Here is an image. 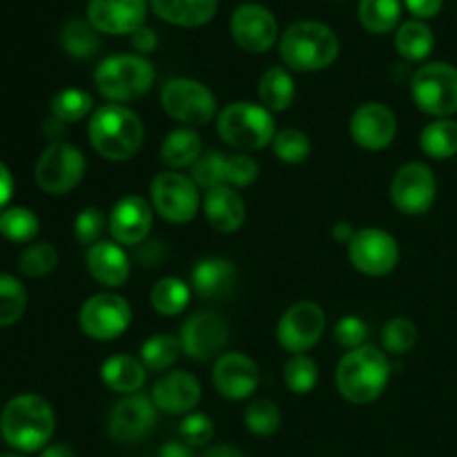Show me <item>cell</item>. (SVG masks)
I'll list each match as a JSON object with an SVG mask.
<instances>
[{"label": "cell", "mask_w": 457, "mask_h": 457, "mask_svg": "<svg viewBox=\"0 0 457 457\" xmlns=\"http://www.w3.org/2000/svg\"><path fill=\"white\" fill-rule=\"evenodd\" d=\"M54 427H56V418L49 402L31 393L9 400L0 415L3 440L21 453L45 449L52 440Z\"/></svg>", "instance_id": "6da1fadb"}, {"label": "cell", "mask_w": 457, "mask_h": 457, "mask_svg": "<svg viewBox=\"0 0 457 457\" xmlns=\"http://www.w3.org/2000/svg\"><path fill=\"white\" fill-rule=\"evenodd\" d=\"M87 137L94 150L107 161H128L141 150L145 129L143 120L120 103H107L92 114L87 123Z\"/></svg>", "instance_id": "7a4b0ae2"}, {"label": "cell", "mask_w": 457, "mask_h": 457, "mask_svg": "<svg viewBox=\"0 0 457 457\" xmlns=\"http://www.w3.org/2000/svg\"><path fill=\"white\" fill-rule=\"evenodd\" d=\"M391 379V361L378 346L364 344L339 360L335 384L344 400L364 406L378 400Z\"/></svg>", "instance_id": "3957f363"}, {"label": "cell", "mask_w": 457, "mask_h": 457, "mask_svg": "<svg viewBox=\"0 0 457 457\" xmlns=\"http://www.w3.org/2000/svg\"><path fill=\"white\" fill-rule=\"evenodd\" d=\"M279 56L295 71L326 70L337 61L339 38L324 22H293L279 40Z\"/></svg>", "instance_id": "277c9868"}, {"label": "cell", "mask_w": 457, "mask_h": 457, "mask_svg": "<svg viewBox=\"0 0 457 457\" xmlns=\"http://www.w3.org/2000/svg\"><path fill=\"white\" fill-rule=\"evenodd\" d=\"M98 92L110 103H129L145 96L154 85V67L141 54H114L94 71Z\"/></svg>", "instance_id": "5b68a950"}, {"label": "cell", "mask_w": 457, "mask_h": 457, "mask_svg": "<svg viewBox=\"0 0 457 457\" xmlns=\"http://www.w3.org/2000/svg\"><path fill=\"white\" fill-rule=\"evenodd\" d=\"M217 132L230 147L259 152L275 141V119L263 105L237 101L223 107L217 116Z\"/></svg>", "instance_id": "8992f818"}, {"label": "cell", "mask_w": 457, "mask_h": 457, "mask_svg": "<svg viewBox=\"0 0 457 457\" xmlns=\"http://www.w3.org/2000/svg\"><path fill=\"white\" fill-rule=\"evenodd\" d=\"M411 94L420 112L436 119L457 114V67L427 62L411 79Z\"/></svg>", "instance_id": "52a82bcc"}, {"label": "cell", "mask_w": 457, "mask_h": 457, "mask_svg": "<svg viewBox=\"0 0 457 457\" xmlns=\"http://www.w3.org/2000/svg\"><path fill=\"white\" fill-rule=\"evenodd\" d=\"M85 170H87V161L83 152L71 143L58 141L45 147L36 163L34 177L40 190L47 195H65L83 181Z\"/></svg>", "instance_id": "ba28073f"}, {"label": "cell", "mask_w": 457, "mask_h": 457, "mask_svg": "<svg viewBox=\"0 0 457 457\" xmlns=\"http://www.w3.org/2000/svg\"><path fill=\"white\" fill-rule=\"evenodd\" d=\"M132 308L116 293H98L85 299L79 311L80 330L94 342H114L129 328Z\"/></svg>", "instance_id": "9c48e42d"}, {"label": "cell", "mask_w": 457, "mask_h": 457, "mask_svg": "<svg viewBox=\"0 0 457 457\" xmlns=\"http://www.w3.org/2000/svg\"><path fill=\"white\" fill-rule=\"evenodd\" d=\"M150 204L170 223H190L199 212V187L179 172L156 174L150 186Z\"/></svg>", "instance_id": "30bf717a"}, {"label": "cell", "mask_w": 457, "mask_h": 457, "mask_svg": "<svg viewBox=\"0 0 457 457\" xmlns=\"http://www.w3.org/2000/svg\"><path fill=\"white\" fill-rule=\"evenodd\" d=\"M161 105L174 120L205 125L217 114V96L195 79H172L161 92Z\"/></svg>", "instance_id": "8fae6325"}, {"label": "cell", "mask_w": 457, "mask_h": 457, "mask_svg": "<svg viewBox=\"0 0 457 457\" xmlns=\"http://www.w3.org/2000/svg\"><path fill=\"white\" fill-rule=\"evenodd\" d=\"M348 259L361 275L386 277L397 268L400 245L395 237L382 228H361L348 244Z\"/></svg>", "instance_id": "7c38bea8"}, {"label": "cell", "mask_w": 457, "mask_h": 457, "mask_svg": "<svg viewBox=\"0 0 457 457\" xmlns=\"http://www.w3.org/2000/svg\"><path fill=\"white\" fill-rule=\"evenodd\" d=\"M326 312L315 302H297L281 315L277 324V342L293 355H303L321 339Z\"/></svg>", "instance_id": "4fadbf2b"}, {"label": "cell", "mask_w": 457, "mask_h": 457, "mask_svg": "<svg viewBox=\"0 0 457 457\" xmlns=\"http://www.w3.org/2000/svg\"><path fill=\"white\" fill-rule=\"evenodd\" d=\"M436 174L424 163L402 165L391 181V201L402 214H424L436 201Z\"/></svg>", "instance_id": "5bb4252c"}, {"label": "cell", "mask_w": 457, "mask_h": 457, "mask_svg": "<svg viewBox=\"0 0 457 457\" xmlns=\"http://www.w3.org/2000/svg\"><path fill=\"white\" fill-rule=\"evenodd\" d=\"M230 34L241 49L250 54H263L277 43L279 25L270 9L257 3H244L230 18Z\"/></svg>", "instance_id": "9a60e30c"}, {"label": "cell", "mask_w": 457, "mask_h": 457, "mask_svg": "<svg viewBox=\"0 0 457 457\" xmlns=\"http://www.w3.org/2000/svg\"><path fill=\"white\" fill-rule=\"evenodd\" d=\"M179 337H181L183 353L190 360L205 361L210 357H217L226 348L230 328L219 312L201 311L187 317Z\"/></svg>", "instance_id": "2e32d148"}, {"label": "cell", "mask_w": 457, "mask_h": 457, "mask_svg": "<svg viewBox=\"0 0 457 457\" xmlns=\"http://www.w3.org/2000/svg\"><path fill=\"white\" fill-rule=\"evenodd\" d=\"M154 223V208L143 196L128 195L107 214V230L119 245H141Z\"/></svg>", "instance_id": "e0dca14e"}, {"label": "cell", "mask_w": 457, "mask_h": 457, "mask_svg": "<svg viewBox=\"0 0 457 457\" xmlns=\"http://www.w3.org/2000/svg\"><path fill=\"white\" fill-rule=\"evenodd\" d=\"M156 422V406L152 397L147 395H134L123 397L116 402L114 409L110 413V422H107V431L116 442L123 445H132V442L143 440L150 436Z\"/></svg>", "instance_id": "ac0fdd59"}, {"label": "cell", "mask_w": 457, "mask_h": 457, "mask_svg": "<svg viewBox=\"0 0 457 457\" xmlns=\"http://www.w3.org/2000/svg\"><path fill=\"white\" fill-rule=\"evenodd\" d=\"M212 382L219 395L226 400H245L259 388V366L253 357L239 351L223 353L214 361Z\"/></svg>", "instance_id": "d6986e66"}, {"label": "cell", "mask_w": 457, "mask_h": 457, "mask_svg": "<svg viewBox=\"0 0 457 457\" xmlns=\"http://www.w3.org/2000/svg\"><path fill=\"white\" fill-rule=\"evenodd\" d=\"M351 137L360 147L379 152L393 143L397 134V119L384 103H364L351 116Z\"/></svg>", "instance_id": "ffe728a7"}, {"label": "cell", "mask_w": 457, "mask_h": 457, "mask_svg": "<svg viewBox=\"0 0 457 457\" xmlns=\"http://www.w3.org/2000/svg\"><path fill=\"white\" fill-rule=\"evenodd\" d=\"M145 0H89L87 21L96 31L110 36L134 34L145 25Z\"/></svg>", "instance_id": "44dd1931"}, {"label": "cell", "mask_w": 457, "mask_h": 457, "mask_svg": "<svg viewBox=\"0 0 457 457\" xmlns=\"http://www.w3.org/2000/svg\"><path fill=\"white\" fill-rule=\"evenodd\" d=\"M156 411L168 415H186L199 406L201 384L187 370H170L156 379L150 393Z\"/></svg>", "instance_id": "7402d4cb"}, {"label": "cell", "mask_w": 457, "mask_h": 457, "mask_svg": "<svg viewBox=\"0 0 457 457\" xmlns=\"http://www.w3.org/2000/svg\"><path fill=\"white\" fill-rule=\"evenodd\" d=\"M87 272L103 288H119L129 279V259L116 241H98L85 254Z\"/></svg>", "instance_id": "603a6c76"}, {"label": "cell", "mask_w": 457, "mask_h": 457, "mask_svg": "<svg viewBox=\"0 0 457 457\" xmlns=\"http://www.w3.org/2000/svg\"><path fill=\"white\" fill-rule=\"evenodd\" d=\"M204 212L210 226L221 235H232L245 223V204L239 192L230 186H217L205 190Z\"/></svg>", "instance_id": "cb8c5ba5"}, {"label": "cell", "mask_w": 457, "mask_h": 457, "mask_svg": "<svg viewBox=\"0 0 457 457\" xmlns=\"http://www.w3.org/2000/svg\"><path fill=\"white\" fill-rule=\"evenodd\" d=\"M239 275H237L235 263L221 257H208L201 259L195 268H192V290L199 295L201 299H223L232 295Z\"/></svg>", "instance_id": "d4e9b609"}, {"label": "cell", "mask_w": 457, "mask_h": 457, "mask_svg": "<svg viewBox=\"0 0 457 457\" xmlns=\"http://www.w3.org/2000/svg\"><path fill=\"white\" fill-rule=\"evenodd\" d=\"M145 370L147 369L141 360L119 353V355H112L103 361L101 379L110 391L120 393V395H134L145 384Z\"/></svg>", "instance_id": "484cf974"}, {"label": "cell", "mask_w": 457, "mask_h": 457, "mask_svg": "<svg viewBox=\"0 0 457 457\" xmlns=\"http://www.w3.org/2000/svg\"><path fill=\"white\" fill-rule=\"evenodd\" d=\"M161 21L179 27H201L212 21L219 0H150Z\"/></svg>", "instance_id": "4316f807"}, {"label": "cell", "mask_w": 457, "mask_h": 457, "mask_svg": "<svg viewBox=\"0 0 457 457\" xmlns=\"http://www.w3.org/2000/svg\"><path fill=\"white\" fill-rule=\"evenodd\" d=\"M201 137L190 128L172 129L161 143V161L165 168H192L201 159Z\"/></svg>", "instance_id": "83f0119b"}, {"label": "cell", "mask_w": 457, "mask_h": 457, "mask_svg": "<svg viewBox=\"0 0 457 457\" xmlns=\"http://www.w3.org/2000/svg\"><path fill=\"white\" fill-rule=\"evenodd\" d=\"M433 45H436V36L424 21L402 22L395 34L397 54L409 62H420L431 56Z\"/></svg>", "instance_id": "f1b7e54d"}, {"label": "cell", "mask_w": 457, "mask_h": 457, "mask_svg": "<svg viewBox=\"0 0 457 457\" xmlns=\"http://www.w3.org/2000/svg\"><path fill=\"white\" fill-rule=\"evenodd\" d=\"M259 101L268 112H284L295 101V80L284 67H270L259 80Z\"/></svg>", "instance_id": "f546056e"}, {"label": "cell", "mask_w": 457, "mask_h": 457, "mask_svg": "<svg viewBox=\"0 0 457 457\" xmlns=\"http://www.w3.org/2000/svg\"><path fill=\"white\" fill-rule=\"evenodd\" d=\"M192 297V286L177 277H163L150 290V303L159 315L177 317L187 308Z\"/></svg>", "instance_id": "4dcf8cb0"}, {"label": "cell", "mask_w": 457, "mask_h": 457, "mask_svg": "<svg viewBox=\"0 0 457 457\" xmlns=\"http://www.w3.org/2000/svg\"><path fill=\"white\" fill-rule=\"evenodd\" d=\"M420 147L427 156L437 161L457 154V120L436 119L420 134Z\"/></svg>", "instance_id": "1f68e13d"}, {"label": "cell", "mask_w": 457, "mask_h": 457, "mask_svg": "<svg viewBox=\"0 0 457 457\" xmlns=\"http://www.w3.org/2000/svg\"><path fill=\"white\" fill-rule=\"evenodd\" d=\"M61 45L67 56L76 58V61L96 56V52L101 49L96 29L89 25V21H80V18H71L65 22L61 31Z\"/></svg>", "instance_id": "d6a6232c"}, {"label": "cell", "mask_w": 457, "mask_h": 457, "mask_svg": "<svg viewBox=\"0 0 457 457\" xmlns=\"http://www.w3.org/2000/svg\"><path fill=\"white\" fill-rule=\"evenodd\" d=\"M360 22L370 34H388L402 18V0H360Z\"/></svg>", "instance_id": "836d02e7"}, {"label": "cell", "mask_w": 457, "mask_h": 457, "mask_svg": "<svg viewBox=\"0 0 457 457\" xmlns=\"http://www.w3.org/2000/svg\"><path fill=\"white\" fill-rule=\"evenodd\" d=\"M183 353L181 337L170 333L152 335L141 346V361L147 370H170Z\"/></svg>", "instance_id": "e575fe53"}, {"label": "cell", "mask_w": 457, "mask_h": 457, "mask_svg": "<svg viewBox=\"0 0 457 457\" xmlns=\"http://www.w3.org/2000/svg\"><path fill=\"white\" fill-rule=\"evenodd\" d=\"M38 217L29 208L13 205L0 212V235L13 244H27L38 235Z\"/></svg>", "instance_id": "d590c367"}, {"label": "cell", "mask_w": 457, "mask_h": 457, "mask_svg": "<svg viewBox=\"0 0 457 457\" xmlns=\"http://www.w3.org/2000/svg\"><path fill=\"white\" fill-rule=\"evenodd\" d=\"M94 98L89 96L87 92L76 87H67L62 92H58L56 96L49 103V110H52V116H56L62 123H79L85 116L92 112Z\"/></svg>", "instance_id": "8d00e7d4"}, {"label": "cell", "mask_w": 457, "mask_h": 457, "mask_svg": "<svg viewBox=\"0 0 457 457\" xmlns=\"http://www.w3.org/2000/svg\"><path fill=\"white\" fill-rule=\"evenodd\" d=\"M27 311V290L16 277L0 275V328L13 326Z\"/></svg>", "instance_id": "74e56055"}, {"label": "cell", "mask_w": 457, "mask_h": 457, "mask_svg": "<svg viewBox=\"0 0 457 457\" xmlns=\"http://www.w3.org/2000/svg\"><path fill=\"white\" fill-rule=\"evenodd\" d=\"M244 422L245 428H248L253 436L268 437L272 436V433H277V428H279L281 411L275 402L262 397V400L250 402L248 409H245L244 413Z\"/></svg>", "instance_id": "f35d334b"}, {"label": "cell", "mask_w": 457, "mask_h": 457, "mask_svg": "<svg viewBox=\"0 0 457 457\" xmlns=\"http://www.w3.org/2000/svg\"><path fill=\"white\" fill-rule=\"evenodd\" d=\"M272 152L279 161L288 165H299L303 161H308L311 156L312 145L311 138L302 132V129L286 128L281 132L275 134V141H272Z\"/></svg>", "instance_id": "ab89813d"}, {"label": "cell", "mask_w": 457, "mask_h": 457, "mask_svg": "<svg viewBox=\"0 0 457 457\" xmlns=\"http://www.w3.org/2000/svg\"><path fill=\"white\" fill-rule=\"evenodd\" d=\"M284 379L286 386L295 393V395H306L317 386L320 379V369H317L315 360L303 355H293L284 366Z\"/></svg>", "instance_id": "60d3db41"}, {"label": "cell", "mask_w": 457, "mask_h": 457, "mask_svg": "<svg viewBox=\"0 0 457 457\" xmlns=\"http://www.w3.org/2000/svg\"><path fill=\"white\" fill-rule=\"evenodd\" d=\"M418 344V328L406 317H393L382 328V346L391 355H406Z\"/></svg>", "instance_id": "b9f144b4"}, {"label": "cell", "mask_w": 457, "mask_h": 457, "mask_svg": "<svg viewBox=\"0 0 457 457\" xmlns=\"http://www.w3.org/2000/svg\"><path fill=\"white\" fill-rule=\"evenodd\" d=\"M58 266V253L52 244H31L29 248L22 250L21 259H18V268L25 277L38 279V277H47Z\"/></svg>", "instance_id": "7bdbcfd3"}, {"label": "cell", "mask_w": 457, "mask_h": 457, "mask_svg": "<svg viewBox=\"0 0 457 457\" xmlns=\"http://www.w3.org/2000/svg\"><path fill=\"white\" fill-rule=\"evenodd\" d=\"M226 159L228 154L223 152H205L201 159L192 165V181L196 187H217L226 186Z\"/></svg>", "instance_id": "ee69618b"}, {"label": "cell", "mask_w": 457, "mask_h": 457, "mask_svg": "<svg viewBox=\"0 0 457 457\" xmlns=\"http://www.w3.org/2000/svg\"><path fill=\"white\" fill-rule=\"evenodd\" d=\"M105 230H107V217L101 208H96V205L80 210L79 217H76L74 221L76 239H79V244L87 245V248H92L94 244H98Z\"/></svg>", "instance_id": "f6af8a7d"}, {"label": "cell", "mask_w": 457, "mask_h": 457, "mask_svg": "<svg viewBox=\"0 0 457 457\" xmlns=\"http://www.w3.org/2000/svg\"><path fill=\"white\" fill-rule=\"evenodd\" d=\"M259 179V163L245 154H232L226 159V186L248 187Z\"/></svg>", "instance_id": "bcb514c9"}, {"label": "cell", "mask_w": 457, "mask_h": 457, "mask_svg": "<svg viewBox=\"0 0 457 457\" xmlns=\"http://www.w3.org/2000/svg\"><path fill=\"white\" fill-rule=\"evenodd\" d=\"M333 335H335V342H337L339 346L353 351V348H360L366 344V337H369V326H366V321L361 320V317L346 315L335 324Z\"/></svg>", "instance_id": "7dc6e473"}, {"label": "cell", "mask_w": 457, "mask_h": 457, "mask_svg": "<svg viewBox=\"0 0 457 457\" xmlns=\"http://www.w3.org/2000/svg\"><path fill=\"white\" fill-rule=\"evenodd\" d=\"M181 440L190 446H205L214 436L212 420L205 413H187L179 427Z\"/></svg>", "instance_id": "c3c4849f"}, {"label": "cell", "mask_w": 457, "mask_h": 457, "mask_svg": "<svg viewBox=\"0 0 457 457\" xmlns=\"http://www.w3.org/2000/svg\"><path fill=\"white\" fill-rule=\"evenodd\" d=\"M404 3L418 21H427V18H433L440 13L445 0H404Z\"/></svg>", "instance_id": "681fc988"}, {"label": "cell", "mask_w": 457, "mask_h": 457, "mask_svg": "<svg viewBox=\"0 0 457 457\" xmlns=\"http://www.w3.org/2000/svg\"><path fill=\"white\" fill-rule=\"evenodd\" d=\"M132 45L138 54H150V52H154L156 45H159V38H156L154 29H150V27L143 25L141 29H137L132 34Z\"/></svg>", "instance_id": "f907efd6"}, {"label": "cell", "mask_w": 457, "mask_h": 457, "mask_svg": "<svg viewBox=\"0 0 457 457\" xmlns=\"http://www.w3.org/2000/svg\"><path fill=\"white\" fill-rule=\"evenodd\" d=\"M12 195H13V177H12V172H9L7 165L0 161V212L7 208Z\"/></svg>", "instance_id": "816d5d0a"}, {"label": "cell", "mask_w": 457, "mask_h": 457, "mask_svg": "<svg viewBox=\"0 0 457 457\" xmlns=\"http://www.w3.org/2000/svg\"><path fill=\"white\" fill-rule=\"evenodd\" d=\"M159 457H195L192 455V446L186 442H165L161 446Z\"/></svg>", "instance_id": "f5cc1de1"}, {"label": "cell", "mask_w": 457, "mask_h": 457, "mask_svg": "<svg viewBox=\"0 0 457 457\" xmlns=\"http://www.w3.org/2000/svg\"><path fill=\"white\" fill-rule=\"evenodd\" d=\"M65 125L67 123L58 120L56 116H49V119L43 123L45 137H47L52 143H58L62 138V134H65Z\"/></svg>", "instance_id": "db71d44e"}, {"label": "cell", "mask_w": 457, "mask_h": 457, "mask_svg": "<svg viewBox=\"0 0 457 457\" xmlns=\"http://www.w3.org/2000/svg\"><path fill=\"white\" fill-rule=\"evenodd\" d=\"M353 235H355V228H353L348 221L335 223V228H333V239L337 241V244H346V245H348V244H351Z\"/></svg>", "instance_id": "11a10c76"}, {"label": "cell", "mask_w": 457, "mask_h": 457, "mask_svg": "<svg viewBox=\"0 0 457 457\" xmlns=\"http://www.w3.org/2000/svg\"><path fill=\"white\" fill-rule=\"evenodd\" d=\"M201 457H244L241 455V451L237 449V446H230V445H217V446H210V449H205Z\"/></svg>", "instance_id": "9f6ffc18"}, {"label": "cell", "mask_w": 457, "mask_h": 457, "mask_svg": "<svg viewBox=\"0 0 457 457\" xmlns=\"http://www.w3.org/2000/svg\"><path fill=\"white\" fill-rule=\"evenodd\" d=\"M40 457H76L74 451H71V446L67 445H49L45 446L43 453Z\"/></svg>", "instance_id": "6f0895ef"}, {"label": "cell", "mask_w": 457, "mask_h": 457, "mask_svg": "<svg viewBox=\"0 0 457 457\" xmlns=\"http://www.w3.org/2000/svg\"><path fill=\"white\" fill-rule=\"evenodd\" d=\"M0 457H22V455H18V453H3Z\"/></svg>", "instance_id": "680465c9"}]
</instances>
